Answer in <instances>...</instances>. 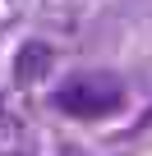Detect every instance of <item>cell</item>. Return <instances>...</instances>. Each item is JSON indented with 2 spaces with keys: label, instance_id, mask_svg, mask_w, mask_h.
<instances>
[{
  "label": "cell",
  "instance_id": "6da1fadb",
  "mask_svg": "<svg viewBox=\"0 0 152 156\" xmlns=\"http://www.w3.org/2000/svg\"><path fill=\"white\" fill-rule=\"evenodd\" d=\"M55 106L69 119H106L124 106V87L111 73H79L55 87Z\"/></svg>",
  "mask_w": 152,
  "mask_h": 156
},
{
  "label": "cell",
  "instance_id": "7a4b0ae2",
  "mask_svg": "<svg viewBox=\"0 0 152 156\" xmlns=\"http://www.w3.org/2000/svg\"><path fill=\"white\" fill-rule=\"evenodd\" d=\"M51 73H55V51L46 41H23L19 55H14V87L19 92H37Z\"/></svg>",
  "mask_w": 152,
  "mask_h": 156
},
{
  "label": "cell",
  "instance_id": "3957f363",
  "mask_svg": "<svg viewBox=\"0 0 152 156\" xmlns=\"http://www.w3.org/2000/svg\"><path fill=\"white\" fill-rule=\"evenodd\" d=\"M14 133H19V115H14L9 97L0 92V138H14Z\"/></svg>",
  "mask_w": 152,
  "mask_h": 156
},
{
  "label": "cell",
  "instance_id": "277c9868",
  "mask_svg": "<svg viewBox=\"0 0 152 156\" xmlns=\"http://www.w3.org/2000/svg\"><path fill=\"white\" fill-rule=\"evenodd\" d=\"M19 9H23V0H0V37L9 32V23L19 19Z\"/></svg>",
  "mask_w": 152,
  "mask_h": 156
},
{
  "label": "cell",
  "instance_id": "5b68a950",
  "mask_svg": "<svg viewBox=\"0 0 152 156\" xmlns=\"http://www.w3.org/2000/svg\"><path fill=\"white\" fill-rule=\"evenodd\" d=\"M60 156H88V151H83V147H74V142H65V147H60Z\"/></svg>",
  "mask_w": 152,
  "mask_h": 156
},
{
  "label": "cell",
  "instance_id": "8992f818",
  "mask_svg": "<svg viewBox=\"0 0 152 156\" xmlns=\"http://www.w3.org/2000/svg\"><path fill=\"white\" fill-rule=\"evenodd\" d=\"M5 156H32V151H28V147H14V151H5Z\"/></svg>",
  "mask_w": 152,
  "mask_h": 156
}]
</instances>
